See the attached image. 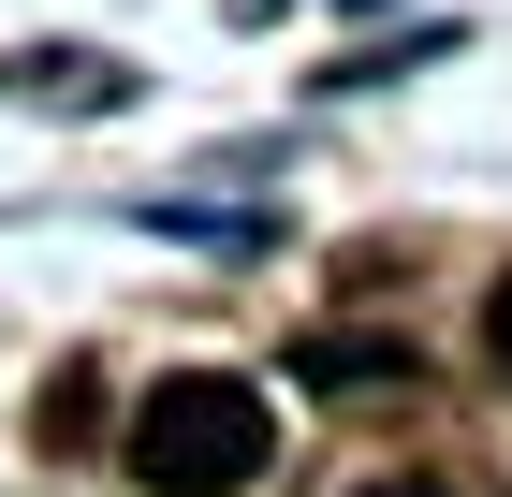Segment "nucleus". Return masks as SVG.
<instances>
[{
	"label": "nucleus",
	"instance_id": "nucleus-2",
	"mask_svg": "<svg viewBox=\"0 0 512 497\" xmlns=\"http://www.w3.org/2000/svg\"><path fill=\"white\" fill-rule=\"evenodd\" d=\"M293 381H322V395H352V410H381V395H425V366L395 337H308L293 351Z\"/></svg>",
	"mask_w": 512,
	"mask_h": 497
},
{
	"label": "nucleus",
	"instance_id": "nucleus-3",
	"mask_svg": "<svg viewBox=\"0 0 512 497\" xmlns=\"http://www.w3.org/2000/svg\"><path fill=\"white\" fill-rule=\"evenodd\" d=\"M30 424H44V454H88V439H103V366H59Z\"/></svg>",
	"mask_w": 512,
	"mask_h": 497
},
{
	"label": "nucleus",
	"instance_id": "nucleus-1",
	"mask_svg": "<svg viewBox=\"0 0 512 497\" xmlns=\"http://www.w3.org/2000/svg\"><path fill=\"white\" fill-rule=\"evenodd\" d=\"M264 454H278V410L235 366H176L132 410V483L147 497H235V483H264Z\"/></svg>",
	"mask_w": 512,
	"mask_h": 497
},
{
	"label": "nucleus",
	"instance_id": "nucleus-5",
	"mask_svg": "<svg viewBox=\"0 0 512 497\" xmlns=\"http://www.w3.org/2000/svg\"><path fill=\"white\" fill-rule=\"evenodd\" d=\"M352 497H454L439 468H381V483H352Z\"/></svg>",
	"mask_w": 512,
	"mask_h": 497
},
{
	"label": "nucleus",
	"instance_id": "nucleus-4",
	"mask_svg": "<svg viewBox=\"0 0 512 497\" xmlns=\"http://www.w3.org/2000/svg\"><path fill=\"white\" fill-rule=\"evenodd\" d=\"M483 366H498V381H512V278H498V293H483Z\"/></svg>",
	"mask_w": 512,
	"mask_h": 497
}]
</instances>
